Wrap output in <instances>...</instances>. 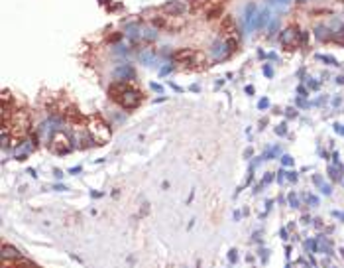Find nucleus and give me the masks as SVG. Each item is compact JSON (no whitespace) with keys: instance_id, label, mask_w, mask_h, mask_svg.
I'll list each match as a JSON object with an SVG mask.
<instances>
[{"instance_id":"nucleus-1","label":"nucleus","mask_w":344,"mask_h":268,"mask_svg":"<svg viewBox=\"0 0 344 268\" xmlns=\"http://www.w3.org/2000/svg\"><path fill=\"white\" fill-rule=\"evenodd\" d=\"M108 97L124 109H136L142 100V93L134 85L124 81V83H112L108 87Z\"/></svg>"},{"instance_id":"nucleus-2","label":"nucleus","mask_w":344,"mask_h":268,"mask_svg":"<svg viewBox=\"0 0 344 268\" xmlns=\"http://www.w3.org/2000/svg\"><path fill=\"white\" fill-rule=\"evenodd\" d=\"M87 128H89V132H90V138L97 144H106L110 140V128L99 116H90L89 120H87Z\"/></svg>"},{"instance_id":"nucleus-3","label":"nucleus","mask_w":344,"mask_h":268,"mask_svg":"<svg viewBox=\"0 0 344 268\" xmlns=\"http://www.w3.org/2000/svg\"><path fill=\"white\" fill-rule=\"evenodd\" d=\"M71 148H73L71 138H69L65 132L57 130V132L51 134V140H49V150H51V152H55V154H67Z\"/></svg>"},{"instance_id":"nucleus-4","label":"nucleus","mask_w":344,"mask_h":268,"mask_svg":"<svg viewBox=\"0 0 344 268\" xmlns=\"http://www.w3.org/2000/svg\"><path fill=\"white\" fill-rule=\"evenodd\" d=\"M175 61H179V63H183L187 67H195V65H199L201 55L197 51H191V49H181V51L175 53Z\"/></svg>"},{"instance_id":"nucleus-5","label":"nucleus","mask_w":344,"mask_h":268,"mask_svg":"<svg viewBox=\"0 0 344 268\" xmlns=\"http://www.w3.org/2000/svg\"><path fill=\"white\" fill-rule=\"evenodd\" d=\"M2 268H37V266L28 258L16 256V258H2Z\"/></svg>"},{"instance_id":"nucleus-6","label":"nucleus","mask_w":344,"mask_h":268,"mask_svg":"<svg viewBox=\"0 0 344 268\" xmlns=\"http://www.w3.org/2000/svg\"><path fill=\"white\" fill-rule=\"evenodd\" d=\"M63 116H65V120L73 124H83L85 122V118H83V114L79 112L77 107H73V105H67L65 109H63Z\"/></svg>"},{"instance_id":"nucleus-7","label":"nucleus","mask_w":344,"mask_h":268,"mask_svg":"<svg viewBox=\"0 0 344 268\" xmlns=\"http://www.w3.org/2000/svg\"><path fill=\"white\" fill-rule=\"evenodd\" d=\"M16 256H22L20 252H18V248L12 245H2V258H16Z\"/></svg>"},{"instance_id":"nucleus-8","label":"nucleus","mask_w":344,"mask_h":268,"mask_svg":"<svg viewBox=\"0 0 344 268\" xmlns=\"http://www.w3.org/2000/svg\"><path fill=\"white\" fill-rule=\"evenodd\" d=\"M328 174H330V178L334 179V181H338V179L342 178V166L340 164H334V166L328 168Z\"/></svg>"},{"instance_id":"nucleus-9","label":"nucleus","mask_w":344,"mask_h":268,"mask_svg":"<svg viewBox=\"0 0 344 268\" xmlns=\"http://www.w3.org/2000/svg\"><path fill=\"white\" fill-rule=\"evenodd\" d=\"M281 162H283L285 166H293V158H289V156H283V158H281Z\"/></svg>"},{"instance_id":"nucleus-10","label":"nucleus","mask_w":344,"mask_h":268,"mask_svg":"<svg viewBox=\"0 0 344 268\" xmlns=\"http://www.w3.org/2000/svg\"><path fill=\"white\" fill-rule=\"evenodd\" d=\"M269 2H273V4H281V6H287L291 0H269Z\"/></svg>"},{"instance_id":"nucleus-11","label":"nucleus","mask_w":344,"mask_h":268,"mask_svg":"<svg viewBox=\"0 0 344 268\" xmlns=\"http://www.w3.org/2000/svg\"><path fill=\"white\" fill-rule=\"evenodd\" d=\"M267 105H269V100H267V99H262V100H260V109H266Z\"/></svg>"},{"instance_id":"nucleus-12","label":"nucleus","mask_w":344,"mask_h":268,"mask_svg":"<svg viewBox=\"0 0 344 268\" xmlns=\"http://www.w3.org/2000/svg\"><path fill=\"white\" fill-rule=\"evenodd\" d=\"M309 203H311V205H319V199H317L315 195H311V197H309Z\"/></svg>"},{"instance_id":"nucleus-13","label":"nucleus","mask_w":344,"mask_h":268,"mask_svg":"<svg viewBox=\"0 0 344 268\" xmlns=\"http://www.w3.org/2000/svg\"><path fill=\"white\" fill-rule=\"evenodd\" d=\"M289 197H291V205H293V207H295V205H297V203H299V201H295V193H291V195H289Z\"/></svg>"},{"instance_id":"nucleus-14","label":"nucleus","mask_w":344,"mask_h":268,"mask_svg":"<svg viewBox=\"0 0 344 268\" xmlns=\"http://www.w3.org/2000/svg\"><path fill=\"white\" fill-rule=\"evenodd\" d=\"M334 128H336V132H340V134H344V126H340V124H336V126H334Z\"/></svg>"},{"instance_id":"nucleus-15","label":"nucleus","mask_w":344,"mask_h":268,"mask_svg":"<svg viewBox=\"0 0 344 268\" xmlns=\"http://www.w3.org/2000/svg\"><path fill=\"white\" fill-rule=\"evenodd\" d=\"M230 260L236 262V250H230Z\"/></svg>"}]
</instances>
